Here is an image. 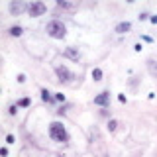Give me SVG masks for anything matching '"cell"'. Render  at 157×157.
Returning <instances> with one entry per match:
<instances>
[{
    "mask_svg": "<svg viewBox=\"0 0 157 157\" xmlns=\"http://www.w3.org/2000/svg\"><path fill=\"white\" fill-rule=\"evenodd\" d=\"M116 128H118V122H116V120H110V122H108V130L114 132Z\"/></svg>",
    "mask_w": 157,
    "mask_h": 157,
    "instance_id": "cell-13",
    "label": "cell"
},
{
    "mask_svg": "<svg viewBox=\"0 0 157 157\" xmlns=\"http://www.w3.org/2000/svg\"><path fill=\"white\" fill-rule=\"evenodd\" d=\"M147 18H151V16H149V14H147V12L139 14V20H141V22H144V20H147Z\"/></svg>",
    "mask_w": 157,
    "mask_h": 157,
    "instance_id": "cell-17",
    "label": "cell"
},
{
    "mask_svg": "<svg viewBox=\"0 0 157 157\" xmlns=\"http://www.w3.org/2000/svg\"><path fill=\"white\" fill-rule=\"evenodd\" d=\"M0 155H2V157L8 155V149H6V147H2V149H0Z\"/></svg>",
    "mask_w": 157,
    "mask_h": 157,
    "instance_id": "cell-21",
    "label": "cell"
},
{
    "mask_svg": "<svg viewBox=\"0 0 157 157\" xmlns=\"http://www.w3.org/2000/svg\"><path fill=\"white\" fill-rule=\"evenodd\" d=\"M92 78L94 81H102V71L100 69H92Z\"/></svg>",
    "mask_w": 157,
    "mask_h": 157,
    "instance_id": "cell-12",
    "label": "cell"
},
{
    "mask_svg": "<svg viewBox=\"0 0 157 157\" xmlns=\"http://www.w3.org/2000/svg\"><path fill=\"white\" fill-rule=\"evenodd\" d=\"M55 100H59V102H63V100H65V94H61V92H57V94H55Z\"/></svg>",
    "mask_w": 157,
    "mask_h": 157,
    "instance_id": "cell-16",
    "label": "cell"
},
{
    "mask_svg": "<svg viewBox=\"0 0 157 157\" xmlns=\"http://www.w3.org/2000/svg\"><path fill=\"white\" fill-rule=\"evenodd\" d=\"M108 100H110V94L104 91V92H100L98 96H94V104L96 106H106L108 104Z\"/></svg>",
    "mask_w": 157,
    "mask_h": 157,
    "instance_id": "cell-6",
    "label": "cell"
},
{
    "mask_svg": "<svg viewBox=\"0 0 157 157\" xmlns=\"http://www.w3.org/2000/svg\"><path fill=\"white\" fill-rule=\"evenodd\" d=\"M18 106H30V98H22L18 102Z\"/></svg>",
    "mask_w": 157,
    "mask_h": 157,
    "instance_id": "cell-14",
    "label": "cell"
},
{
    "mask_svg": "<svg viewBox=\"0 0 157 157\" xmlns=\"http://www.w3.org/2000/svg\"><path fill=\"white\" fill-rule=\"evenodd\" d=\"M55 73H57V77H59V81H61V83H69V81L73 78L71 71H69L67 67H57V69H55Z\"/></svg>",
    "mask_w": 157,
    "mask_h": 157,
    "instance_id": "cell-4",
    "label": "cell"
},
{
    "mask_svg": "<svg viewBox=\"0 0 157 157\" xmlns=\"http://www.w3.org/2000/svg\"><path fill=\"white\" fill-rule=\"evenodd\" d=\"M63 57L71 59V61H78V59H81V53H78L77 47H67L65 51H63Z\"/></svg>",
    "mask_w": 157,
    "mask_h": 157,
    "instance_id": "cell-5",
    "label": "cell"
},
{
    "mask_svg": "<svg viewBox=\"0 0 157 157\" xmlns=\"http://www.w3.org/2000/svg\"><path fill=\"white\" fill-rule=\"evenodd\" d=\"M41 100H43V102H53V100H55V96H51V94L43 88V91H41Z\"/></svg>",
    "mask_w": 157,
    "mask_h": 157,
    "instance_id": "cell-11",
    "label": "cell"
},
{
    "mask_svg": "<svg viewBox=\"0 0 157 157\" xmlns=\"http://www.w3.org/2000/svg\"><path fill=\"white\" fill-rule=\"evenodd\" d=\"M49 136H51L53 139H57V141H63V144L69 141V136H67L65 128H63V124H59V122H53V124L49 126Z\"/></svg>",
    "mask_w": 157,
    "mask_h": 157,
    "instance_id": "cell-2",
    "label": "cell"
},
{
    "mask_svg": "<svg viewBox=\"0 0 157 157\" xmlns=\"http://www.w3.org/2000/svg\"><path fill=\"white\" fill-rule=\"evenodd\" d=\"M22 10H24V4H22V2H12V4H10V12H12L14 16L22 14Z\"/></svg>",
    "mask_w": 157,
    "mask_h": 157,
    "instance_id": "cell-7",
    "label": "cell"
},
{
    "mask_svg": "<svg viewBox=\"0 0 157 157\" xmlns=\"http://www.w3.org/2000/svg\"><path fill=\"white\" fill-rule=\"evenodd\" d=\"M18 83H26V75H18Z\"/></svg>",
    "mask_w": 157,
    "mask_h": 157,
    "instance_id": "cell-20",
    "label": "cell"
},
{
    "mask_svg": "<svg viewBox=\"0 0 157 157\" xmlns=\"http://www.w3.org/2000/svg\"><path fill=\"white\" fill-rule=\"evenodd\" d=\"M147 69H149V73L153 77H157V61L155 59H147Z\"/></svg>",
    "mask_w": 157,
    "mask_h": 157,
    "instance_id": "cell-9",
    "label": "cell"
},
{
    "mask_svg": "<svg viewBox=\"0 0 157 157\" xmlns=\"http://www.w3.org/2000/svg\"><path fill=\"white\" fill-rule=\"evenodd\" d=\"M118 100L120 102H126V94H118Z\"/></svg>",
    "mask_w": 157,
    "mask_h": 157,
    "instance_id": "cell-22",
    "label": "cell"
},
{
    "mask_svg": "<svg viewBox=\"0 0 157 157\" xmlns=\"http://www.w3.org/2000/svg\"><path fill=\"white\" fill-rule=\"evenodd\" d=\"M59 6H61V8H73V4H69V2H63V0H59Z\"/></svg>",
    "mask_w": 157,
    "mask_h": 157,
    "instance_id": "cell-15",
    "label": "cell"
},
{
    "mask_svg": "<svg viewBox=\"0 0 157 157\" xmlns=\"http://www.w3.org/2000/svg\"><path fill=\"white\" fill-rule=\"evenodd\" d=\"M22 33H24V28L22 26H12L10 28V35H14V37H20Z\"/></svg>",
    "mask_w": 157,
    "mask_h": 157,
    "instance_id": "cell-10",
    "label": "cell"
},
{
    "mask_svg": "<svg viewBox=\"0 0 157 157\" xmlns=\"http://www.w3.org/2000/svg\"><path fill=\"white\" fill-rule=\"evenodd\" d=\"M47 10V6L43 4V2H32L30 6H28V12H30V16L32 18H37V16H43Z\"/></svg>",
    "mask_w": 157,
    "mask_h": 157,
    "instance_id": "cell-3",
    "label": "cell"
},
{
    "mask_svg": "<svg viewBox=\"0 0 157 157\" xmlns=\"http://www.w3.org/2000/svg\"><path fill=\"white\" fill-rule=\"evenodd\" d=\"M45 30H47V33H49L53 39H63V37H65V33H67L63 22H59V20H51V22H47Z\"/></svg>",
    "mask_w": 157,
    "mask_h": 157,
    "instance_id": "cell-1",
    "label": "cell"
},
{
    "mask_svg": "<svg viewBox=\"0 0 157 157\" xmlns=\"http://www.w3.org/2000/svg\"><path fill=\"white\" fill-rule=\"evenodd\" d=\"M130 30H132L130 22H122V24H118V26H116V32L118 33H126V32H130Z\"/></svg>",
    "mask_w": 157,
    "mask_h": 157,
    "instance_id": "cell-8",
    "label": "cell"
},
{
    "mask_svg": "<svg viewBox=\"0 0 157 157\" xmlns=\"http://www.w3.org/2000/svg\"><path fill=\"white\" fill-rule=\"evenodd\" d=\"M16 112H18V104H16V106H10V114H12V116L16 114Z\"/></svg>",
    "mask_w": 157,
    "mask_h": 157,
    "instance_id": "cell-19",
    "label": "cell"
},
{
    "mask_svg": "<svg viewBox=\"0 0 157 157\" xmlns=\"http://www.w3.org/2000/svg\"><path fill=\"white\" fill-rule=\"evenodd\" d=\"M6 144H14V136L12 134H8L6 136Z\"/></svg>",
    "mask_w": 157,
    "mask_h": 157,
    "instance_id": "cell-18",
    "label": "cell"
},
{
    "mask_svg": "<svg viewBox=\"0 0 157 157\" xmlns=\"http://www.w3.org/2000/svg\"><path fill=\"white\" fill-rule=\"evenodd\" d=\"M149 20H151V24H157V16H151Z\"/></svg>",
    "mask_w": 157,
    "mask_h": 157,
    "instance_id": "cell-23",
    "label": "cell"
}]
</instances>
